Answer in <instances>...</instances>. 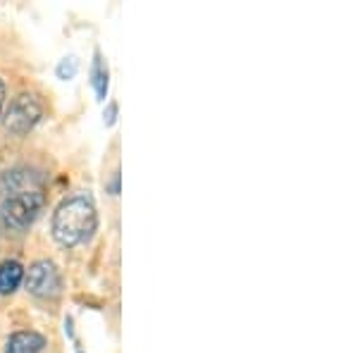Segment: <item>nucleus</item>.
I'll return each mask as SVG.
<instances>
[{
	"mask_svg": "<svg viewBox=\"0 0 358 353\" xmlns=\"http://www.w3.org/2000/svg\"><path fill=\"white\" fill-rule=\"evenodd\" d=\"M45 346L43 334L34 332V329H20V332L10 334L5 353H41Z\"/></svg>",
	"mask_w": 358,
	"mask_h": 353,
	"instance_id": "39448f33",
	"label": "nucleus"
},
{
	"mask_svg": "<svg viewBox=\"0 0 358 353\" xmlns=\"http://www.w3.org/2000/svg\"><path fill=\"white\" fill-rule=\"evenodd\" d=\"M79 353H82V351H79Z\"/></svg>",
	"mask_w": 358,
	"mask_h": 353,
	"instance_id": "9b49d317",
	"label": "nucleus"
},
{
	"mask_svg": "<svg viewBox=\"0 0 358 353\" xmlns=\"http://www.w3.org/2000/svg\"><path fill=\"white\" fill-rule=\"evenodd\" d=\"M3 110H5V84L0 79V115H3Z\"/></svg>",
	"mask_w": 358,
	"mask_h": 353,
	"instance_id": "9d476101",
	"label": "nucleus"
},
{
	"mask_svg": "<svg viewBox=\"0 0 358 353\" xmlns=\"http://www.w3.org/2000/svg\"><path fill=\"white\" fill-rule=\"evenodd\" d=\"M103 122H106V127H113L115 122H117V103L110 101L106 106V113H103Z\"/></svg>",
	"mask_w": 358,
	"mask_h": 353,
	"instance_id": "1a4fd4ad",
	"label": "nucleus"
},
{
	"mask_svg": "<svg viewBox=\"0 0 358 353\" xmlns=\"http://www.w3.org/2000/svg\"><path fill=\"white\" fill-rule=\"evenodd\" d=\"M24 282V265L20 260L10 258L0 263V296H10Z\"/></svg>",
	"mask_w": 358,
	"mask_h": 353,
	"instance_id": "0eeeda50",
	"label": "nucleus"
},
{
	"mask_svg": "<svg viewBox=\"0 0 358 353\" xmlns=\"http://www.w3.org/2000/svg\"><path fill=\"white\" fill-rule=\"evenodd\" d=\"M24 289L36 298H57L62 294V275L53 260L43 258L24 270Z\"/></svg>",
	"mask_w": 358,
	"mask_h": 353,
	"instance_id": "20e7f679",
	"label": "nucleus"
},
{
	"mask_svg": "<svg viewBox=\"0 0 358 353\" xmlns=\"http://www.w3.org/2000/svg\"><path fill=\"white\" fill-rule=\"evenodd\" d=\"M91 89H94V94L98 101H106L108 98V89H110V67H108V60L103 57L101 50H94V62H91Z\"/></svg>",
	"mask_w": 358,
	"mask_h": 353,
	"instance_id": "423d86ee",
	"label": "nucleus"
},
{
	"mask_svg": "<svg viewBox=\"0 0 358 353\" xmlns=\"http://www.w3.org/2000/svg\"><path fill=\"white\" fill-rule=\"evenodd\" d=\"M77 74H79V57L77 55H67V57H62V60L57 62L55 77L60 79V82H72Z\"/></svg>",
	"mask_w": 358,
	"mask_h": 353,
	"instance_id": "6e6552de",
	"label": "nucleus"
},
{
	"mask_svg": "<svg viewBox=\"0 0 358 353\" xmlns=\"http://www.w3.org/2000/svg\"><path fill=\"white\" fill-rule=\"evenodd\" d=\"M43 206H45V194L41 187L5 194L3 203H0V224H3V229L17 231V234L27 231L36 222Z\"/></svg>",
	"mask_w": 358,
	"mask_h": 353,
	"instance_id": "f03ea898",
	"label": "nucleus"
},
{
	"mask_svg": "<svg viewBox=\"0 0 358 353\" xmlns=\"http://www.w3.org/2000/svg\"><path fill=\"white\" fill-rule=\"evenodd\" d=\"M43 117V103L34 94H20L10 101V106L3 110L0 122L5 131L13 136H24L34 129Z\"/></svg>",
	"mask_w": 358,
	"mask_h": 353,
	"instance_id": "7ed1b4c3",
	"label": "nucleus"
},
{
	"mask_svg": "<svg viewBox=\"0 0 358 353\" xmlns=\"http://www.w3.org/2000/svg\"><path fill=\"white\" fill-rule=\"evenodd\" d=\"M98 229V208L89 191L69 194L57 203L50 217V234L62 248H77L94 239Z\"/></svg>",
	"mask_w": 358,
	"mask_h": 353,
	"instance_id": "f257e3e1",
	"label": "nucleus"
}]
</instances>
